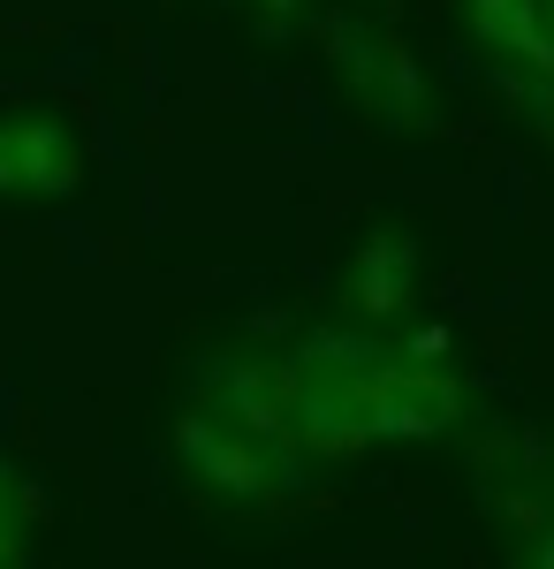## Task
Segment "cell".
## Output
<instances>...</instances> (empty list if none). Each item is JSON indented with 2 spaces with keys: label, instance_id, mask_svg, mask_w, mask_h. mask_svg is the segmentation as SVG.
Instances as JSON below:
<instances>
[{
  "label": "cell",
  "instance_id": "obj_1",
  "mask_svg": "<svg viewBox=\"0 0 554 569\" xmlns=\"http://www.w3.org/2000/svg\"><path fill=\"white\" fill-rule=\"evenodd\" d=\"M258 426L244 418H190L182 426V448H190V463L220 486V493H274L281 486V463L258 448Z\"/></svg>",
  "mask_w": 554,
  "mask_h": 569
},
{
  "label": "cell",
  "instance_id": "obj_3",
  "mask_svg": "<svg viewBox=\"0 0 554 569\" xmlns=\"http://www.w3.org/2000/svg\"><path fill=\"white\" fill-rule=\"evenodd\" d=\"M478 39L502 46L516 69H540L554 77V23H547V0H464Z\"/></svg>",
  "mask_w": 554,
  "mask_h": 569
},
{
  "label": "cell",
  "instance_id": "obj_4",
  "mask_svg": "<svg viewBox=\"0 0 554 569\" xmlns=\"http://www.w3.org/2000/svg\"><path fill=\"white\" fill-rule=\"evenodd\" d=\"M0 562H16V509H8V486H0Z\"/></svg>",
  "mask_w": 554,
  "mask_h": 569
},
{
  "label": "cell",
  "instance_id": "obj_5",
  "mask_svg": "<svg viewBox=\"0 0 554 569\" xmlns=\"http://www.w3.org/2000/svg\"><path fill=\"white\" fill-rule=\"evenodd\" d=\"M547 16H554V0H547Z\"/></svg>",
  "mask_w": 554,
  "mask_h": 569
},
{
  "label": "cell",
  "instance_id": "obj_2",
  "mask_svg": "<svg viewBox=\"0 0 554 569\" xmlns=\"http://www.w3.org/2000/svg\"><path fill=\"white\" fill-rule=\"evenodd\" d=\"M0 190H77V144L53 122H0Z\"/></svg>",
  "mask_w": 554,
  "mask_h": 569
}]
</instances>
